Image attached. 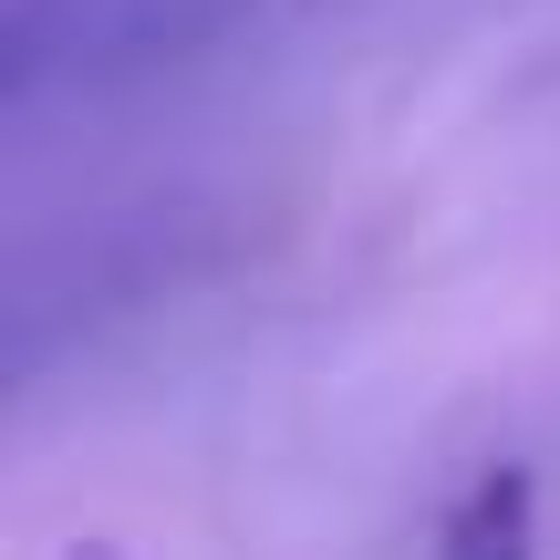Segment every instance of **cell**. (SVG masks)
Listing matches in <instances>:
<instances>
[{
  "mask_svg": "<svg viewBox=\"0 0 560 560\" xmlns=\"http://www.w3.org/2000/svg\"><path fill=\"white\" fill-rule=\"evenodd\" d=\"M425 560H540V478L529 467H478V478L446 499L436 550Z\"/></svg>",
  "mask_w": 560,
  "mask_h": 560,
  "instance_id": "6da1fadb",
  "label": "cell"
}]
</instances>
